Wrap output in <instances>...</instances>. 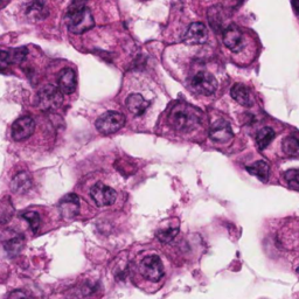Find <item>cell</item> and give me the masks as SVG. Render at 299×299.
<instances>
[{"instance_id": "cell-1", "label": "cell", "mask_w": 299, "mask_h": 299, "mask_svg": "<svg viewBox=\"0 0 299 299\" xmlns=\"http://www.w3.org/2000/svg\"><path fill=\"white\" fill-rule=\"evenodd\" d=\"M168 124L179 132H189L201 123L199 110L187 103H177L168 114Z\"/></svg>"}, {"instance_id": "cell-2", "label": "cell", "mask_w": 299, "mask_h": 299, "mask_svg": "<svg viewBox=\"0 0 299 299\" xmlns=\"http://www.w3.org/2000/svg\"><path fill=\"white\" fill-rule=\"evenodd\" d=\"M68 28L74 34H83L94 28L95 20L85 0H73L67 13Z\"/></svg>"}, {"instance_id": "cell-3", "label": "cell", "mask_w": 299, "mask_h": 299, "mask_svg": "<svg viewBox=\"0 0 299 299\" xmlns=\"http://www.w3.org/2000/svg\"><path fill=\"white\" fill-rule=\"evenodd\" d=\"M63 93L55 85L47 84L39 91L36 97V105L41 110L50 111L57 109L62 104Z\"/></svg>"}, {"instance_id": "cell-4", "label": "cell", "mask_w": 299, "mask_h": 299, "mask_svg": "<svg viewBox=\"0 0 299 299\" xmlns=\"http://www.w3.org/2000/svg\"><path fill=\"white\" fill-rule=\"evenodd\" d=\"M125 124L124 115L117 111H108L96 120V129L102 134H112Z\"/></svg>"}, {"instance_id": "cell-5", "label": "cell", "mask_w": 299, "mask_h": 299, "mask_svg": "<svg viewBox=\"0 0 299 299\" xmlns=\"http://www.w3.org/2000/svg\"><path fill=\"white\" fill-rule=\"evenodd\" d=\"M191 87L195 93L203 96H211L216 91L217 81L212 74L207 71H199L191 80Z\"/></svg>"}, {"instance_id": "cell-6", "label": "cell", "mask_w": 299, "mask_h": 299, "mask_svg": "<svg viewBox=\"0 0 299 299\" xmlns=\"http://www.w3.org/2000/svg\"><path fill=\"white\" fill-rule=\"evenodd\" d=\"M139 271L146 280L154 282H159L164 277V266L158 256H148L140 262Z\"/></svg>"}, {"instance_id": "cell-7", "label": "cell", "mask_w": 299, "mask_h": 299, "mask_svg": "<svg viewBox=\"0 0 299 299\" xmlns=\"http://www.w3.org/2000/svg\"><path fill=\"white\" fill-rule=\"evenodd\" d=\"M90 197L99 207L114 205L117 199V193L114 188L104 185L103 183H97L91 187Z\"/></svg>"}, {"instance_id": "cell-8", "label": "cell", "mask_w": 299, "mask_h": 299, "mask_svg": "<svg viewBox=\"0 0 299 299\" xmlns=\"http://www.w3.org/2000/svg\"><path fill=\"white\" fill-rule=\"evenodd\" d=\"M223 44L233 53H240L243 50V34L236 25H229L223 30Z\"/></svg>"}, {"instance_id": "cell-9", "label": "cell", "mask_w": 299, "mask_h": 299, "mask_svg": "<svg viewBox=\"0 0 299 299\" xmlns=\"http://www.w3.org/2000/svg\"><path fill=\"white\" fill-rule=\"evenodd\" d=\"M34 129H35V122L32 117H20L12 125V138L16 142L27 139L33 134Z\"/></svg>"}, {"instance_id": "cell-10", "label": "cell", "mask_w": 299, "mask_h": 299, "mask_svg": "<svg viewBox=\"0 0 299 299\" xmlns=\"http://www.w3.org/2000/svg\"><path fill=\"white\" fill-rule=\"evenodd\" d=\"M208 39V31L202 22H193L183 35V41L187 45H202Z\"/></svg>"}, {"instance_id": "cell-11", "label": "cell", "mask_w": 299, "mask_h": 299, "mask_svg": "<svg viewBox=\"0 0 299 299\" xmlns=\"http://www.w3.org/2000/svg\"><path fill=\"white\" fill-rule=\"evenodd\" d=\"M234 133H233L232 126L224 119H218L213 123L211 130H209V137L215 143H227L232 139Z\"/></svg>"}, {"instance_id": "cell-12", "label": "cell", "mask_w": 299, "mask_h": 299, "mask_svg": "<svg viewBox=\"0 0 299 299\" xmlns=\"http://www.w3.org/2000/svg\"><path fill=\"white\" fill-rule=\"evenodd\" d=\"M60 213L65 218H73L80 214V198L76 194H67L59 203Z\"/></svg>"}, {"instance_id": "cell-13", "label": "cell", "mask_w": 299, "mask_h": 299, "mask_svg": "<svg viewBox=\"0 0 299 299\" xmlns=\"http://www.w3.org/2000/svg\"><path fill=\"white\" fill-rule=\"evenodd\" d=\"M57 83H59L60 90H61L63 94H73L77 85L75 71L70 68L62 69L61 73L59 75Z\"/></svg>"}, {"instance_id": "cell-14", "label": "cell", "mask_w": 299, "mask_h": 299, "mask_svg": "<svg viewBox=\"0 0 299 299\" xmlns=\"http://www.w3.org/2000/svg\"><path fill=\"white\" fill-rule=\"evenodd\" d=\"M150 106V102L146 100L142 95L132 94L126 99V108L128 110L133 114L134 116H142Z\"/></svg>"}, {"instance_id": "cell-15", "label": "cell", "mask_w": 299, "mask_h": 299, "mask_svg": "<svg viewBox=\"0 0 299 299\" xmlns=\"http://www.w3.org/2000/svg\"><path fill=\"white\" fill-rule=\"evenodd\" d=\"M231 95L240 105L250 108V106L254 104L250 90L244 84H241V83H236V84L233 85L231 89Z\"/></svg>"}, {"instance_id": "cell-16", "label": "cell", "mask_w": 299, "mask_h": 299, "mask_svg": "<svg viewBox=\"0 0 299 299\" xmlns=\"http://www.w3.org/2000/svg\"><path fill=\"white\" fill-rule=\"evenodd\" d=\"M33 186V180L30 173L27 172H20L13 178L12 183H11V188L14 193L17 194H24L28 192Z\"/></svg>"}, {"instance_id": "cell-17", "label": "cell", "mask_w": 299, "mask_h": 299, "mask_svg": "<svg viewBox=\"0 0 299 299\" xmlns=\"http://www.w3.org/2000/svg\"><path fill=\"white\" fill-rule=\"evenodd\" d=\"M26 14L32 20H41L47 17L48 11L42 0H33L26 7Z\"/></svg>"}, {"instance_id": "cell-18", "label": "cell", "mask_w": 299, "mask_h": 299, "mask_svg": "<svg viewBox=\"0 0 299 299\" xmlns=\"http://www.w3.org/2000/svg\"><path fill=\"white\" fill-rule=\"evenodd\" d=\"M246 169L251 175L257 177L262 183H266L269 179L270 166H269V164L266 162H264V160H258V162L254 163L252 165L247 166Z\"/></svg>"}, {"instance_id": "cell-19", "label": "cell", "mask_w": 299, "mask_h": 299, "mask_svg": "<svg viewBox=\"0 0 299 299\" xmlns=\"http://www.w3.org/2000/svg\"><path fill=\"white\" fill-rule=\"evenodd\" d=\"M275 138V131L274 129L266 126V128H262L260 131L256 133V144H257L258 149L264 150L270 145V143L274 140Z\"/></svg>"}, {"instance_id": "cell-20", "label": "cell", "mask_w": 299, "mask_h": 299, "mask_svg": "<svg viewBox=\"0 0 299 299\" xmlns=\"http://www.w3.org/2000/svg\"><path fill=\"white\" fill-rule=\"evenodd\" d=\"M283 151L287 156H299V138L296 136H290L284 139Z\"/></svg>"}, {"instance_id": "cell-21", "label": "cell", "mask_w": 299, "mask_h": 299, "mask_svg": "<svg viewBox=\"0 0 299 299\" xmlns=\"http://www.w3.org/2000/svg\"><path fill=\"white\" fill-rule=\"evenodd\" d=\"M21 217H24L30 224L31 229L33 232H36L41 226V216L36 211H25L21 213Z\"/></svg>"}, {"instance_id": "cell-22", "label": "cell", "mask_w": 299, "mask_h": 299, "mask_svg": "<svg viewBox=\"0 0 299 299\" xmlns=\"http://www.w3.org/2000/svg\"><path fill=\"white\" fill-rule=\"evenodd\" d=\"M22 246H24V237L22 236H14L4 243L5 250L10 255L18 254L20 250L22 249Z\"/></svg>"}, {"instance_id": "cell-23", "label": "cell", "mask_w": 299, "mask_h": 299, "mask_svg": "<svg viewBox=\"0 0 299 299\" xmlns=\"http://www.w3.org/2000/svg\"><path fill=\"white\" fill-rule=\"evenodd\" d=\"M284 179H285L287 185L290 186V188L295 189V191H299V169H289L284 174Z\"/></svg>"}, {"instance_id": "cell-24", "label": "cell", "mask_w": 299, "mask_h": 299, "mask_svg": "<svg viewBox=\"0 0 299 299\" xmlns=\"http://www.w3.org/2000/svg\"><path fill=\"white\" fill-rule=\"evenodd\" d=\"M220 12H218L217 7H213L209 10L208 12V21L209 25L212 26V28L214 31L218 32L221 30V26H222V19H220Z\"/></svg>"}, {"instance_id": "cell-25", "label": "cell", "mask_w": 299, "mask_h": 299, "mask_svg": "<svg viewBox=\"0 0 299 299\" xmlns=\"http://www.w3.org/2000/svg\"><path fill=\"white\" fill-rule=\"evenodd\" d=\"M178 233H179V229L178 228H166L162 229L157 233V237L158 240L162 241L164 243H167L169 241H172L173 238L177 236Z\"/></svg>"}, {"instance_id": "cell-26", "label": "cell", "mask_w": 299, "mask_h": 299, "mask_svg": "<svg viewBox=\"0 0 299 299\" xmlns=\"http://www.w3.org/2000/svg\"><path fill=\"white\" fill-rule=\"evenodd\" d=\"M13 215V208L10 202L0 203V223H5L11 220Z\"/></svg>"}, {"instance_id": "cell-27", "label": "cell", "mask_w": 299, "mask_h": 299, "mask_svg": "<svg viewBox=\"0 0 299 299\" xmlns=\"http://www.w3.org/2000/svg\"><path fill=\"white\" fill-rule=\"evenodd\" d=\"M28 55V50L26 47H18L16 48L11 54V60L13 63H22L26 60V57Z\"/></svg>"}, {"instance_id": "cell-28", "label": "cell", "mask_w": 299, "mask_h": 299, "mask_svg": "<svg viewBox=\"0 0 299 299\" xmlns=\"http://www.w3.org/2000/svg\"><path fill=\"white\" fill-rule=\"evenodd\" d=\"M11 63H12V60H11V54L8 53L7 50H0V71L5 70V69H6Z\"/></svg>"}, {"instance_id": "cell-29", "label": "cell", "mask_w": 299, "mask_h": 299, "mask_svg": "<svg viewBox=\"0 0 299 299\" xmlns=\"http://www.w3.org/2000/svg\"><path fill=\"white\" fill-rule=\"evenodd\" d=\"M8 299H31L30 297H28L27 295H26L25 292L22 291H14L10 295V297H8Z\"/></svg>"}, {"instance_id": "cell-30", "label": "cell", "mask_w": 299, "mask_h": 299, "mask_svg": "<svg viewBox=\"0 0 299 299\" xmlns=\"http://www.w3.org/2000/svg\"><path fill=\"white\" fill-rule=\"evenodd\" d=\"M291 5L296 14L299 16V0H291Z\"/></svg>"}, {"instance_id": "cell-31", "label": "cell", "mask_w": 299, "mask_h": 299, "mask_svg": "<svg viewBox=\"0 0 299 299\" xmlns=\"http://www.w3.org/2000/svg\"><path fill=\"white\" fill-rule=\"evenodd\" d=\"M4 1H5V0H0V5H1Z\"/></svg>"}, {"instance_id": "cell-32", "label": "cell", "mask_w": 299, "mask_h": 299, "mask_svg": "<svg viewBox=\"0 0 299 299\" xmlns=\"http://www.w3.org/2000/svg\"><path fill=\"white\" fill-rule=\"evenodd\" d=\"M298 274H299V266H298Z\"/></svg>"}]
</instances>
